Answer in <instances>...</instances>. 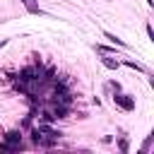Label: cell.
I'll use <instances>...</instances> for the list:
<instances>
[{
	"label": "cell",
	"mask_w": 154,
	"mask_h": 154,
	"mask_svg": "<svg viewBox=\"0 0 154 154\" xmlns=\"http://www.w3.org/2000/svg\"><path fill=\"white\" fill-rule=\"evenodd\" d=\"M0 149H7V152H19L22 149V132L19 130H12L5 135V142H0Z\"/></svg>",
	"instance_id": "6da1fadb"
},
{
	"label": "cell",
	"mask_w": 154,
	"mask_h": 154,
	"mask_svg": "<svg viewBox=\"0 0 154 154\" xmlns=\"http://www.w3.org/2000/svg\"><path fill=\"white\" fill-rule=\"evenodd\" d=\"M113 101H116L123 111H132V108H135V99L128 96V94H118V91H116V94H113Z\"/></svg>",
	"instance_id": "7a4b0ae2"
},
{
	"label": "cell",
	"mask_w": 154,
	"mask_h": 154,
	"mask_svg": "<svg viewBox=\"0 0 154 154\" xmlns=\"http://www.w3.org/2000/svg\"><path fill=\"white\" fill-rule=\"evenodd\" d=\"M149 144H152V135L144 140V144H142V152H147V149H149Z\"/></svg>",
	"instance_id": "ba28073f"
},
{
	"label": "cell",
	"mask_w": 154,
	"mask_h": 154,
	"mask_svg": "<svg viewBox=\"0 0 154 154\" xmlns=\"http://www.w3.org/2000/svg\"><path fill=\"white\" fill-rule=\"evenodd\" d=\"M22 2H24V7H26L31 14H41V7H38L36 0H22Z\"/></svg>",
	"instance_id": "3957f363"
},
{
	"label": "cell",
	"mask_w": 154,
	"mask_h": 154,
	"mask_svg": "<svg viewBox=\"0 0 154 154\" xmlns=\"http://www.w3.org/2000/svg\"><path fill=\"white\" fill-rule=\"evenodd\" d=\"M103 36H106V38H108L111 43H116V46H120V48H125V41H123V38H118L116 34H111V31H106Z\"/></svg>",
	"instance_id": "5b68a950"
},
{
	"label": "cell",
	"mask_w": 154,
	"mask_h": 154,
	"mask_svg": "<svg viewBox=\"0 0 154 154\" xmlns=\"http://www.w3.org/2000/svg\"><path fill=\"white\" fill-rule=\"evenodd\" d=\"M125 65H128V67H132V70H140V72H147V70H144V67H142L140 63H135V60H125Z\"/></svg>",
	"instance_id": "8992f818"
},
{
	"label": "cell",
	"mask_w": 154,
	"mask_h": 154,
	"mask_svg": "<svg viewBox=\"0 0 154 154\" xmlns=\"http://www.w3.org/2000/svg\"><path fill=\"white\" fill-rule=\"evenodd\" d=\"M118 149H120V152H123V154H125V152H128V149H130V144H128V140H125V137H123V140H120V142H118Z\"/></svg>",
	"instance_id": "52a82bcc"
},
{
	"label": "cell",
	"mask_w": 154,
	"mask_h": 154,
	"mask_svg": "<svg viewBox=\"0 0 154 154\" xmlns=\"http://www.w3.org/2000/svg\"><path fill=\"white\" fill-rule=\"evenodd\" d=\"M101 63H103V65H106L108 70H116V67H118V60H113V58H108L106 53H101Z\"/></svg>",
	"instance_id": "277c9868"
}]
</instances>
